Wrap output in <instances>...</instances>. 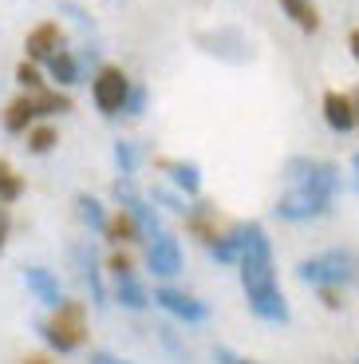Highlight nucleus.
Wrapping results in <instances>:
<instances>
[{
    "label": "nucleus",
    "instance_id": "1",
    "mask_svg": "<svg viewBox=\"0 0 359 364\" xmlns=\"http://www.w3.org/2000/svg\"><path fill=\"white\" fill-rule=\"evenodd\" d=\"M297 277L312 289H343L355 277V254L351 250H324L297 265Z\"/></svg>",
    "mask_w": 359,
    "mask_h": 364
},
{
    "label": "nucleus",
    "instance_id": "2",
    "mask_svg": "<svg viewBox=\"0 0 359 364\" xmlns=\"http://www.w3.org/2000/svg\"><path fill=\"white\" fill-rule=\"evenodd\" d=\"M285 178H288V186H300V191H312V194H324V198H336L343 174H340V166L328 163V159L292 155L285 163Z\"/></svg>",
    "mask_w": 359,
    "mask_h": 364
},
{
    "label": "nucleus",
    "instance_id": "3",
    "mask_svg": "<svg viewBox=\"0 0 359 364\" xmlns=\"http://www.w3.org/2000/svg\"><path fill=\"white\" fill-rule=\"evenodd\" d=\"M40 337L55 348V353H72V348L83 345V305L79 301H63L55 309V321H40Z\"/></svg>",
    "mask_w": 359,
    "mask_h": 364
},
{
    "label": "nucleus",
    "instance_id": "4",
    "mask_svg": "<svg viewBox=\"0 0 359 364\" xmlns=\"http://www.w3.org/2000/svg\"><path fill=\"white\" fill-rule=\"evenodd\" d=\"M126 95H131L126 72L115 64H103L99 72H95V80H91V100H95V107H99L103 115H123Z\"/></svg>",
    "mask_w": 359,
    "mask_h": 364
},
{
    "label": "nucleus",
    "instance_id": "5",
    "mask_svg": "<svg viewBox=\"0 0 359 364\" xmlns=\"http://www.w3.org/2000/svg\"><path fill=\"white\" fill-rule=\"evenodd\" d=\"M111 194H115V202L123 206V214H131V218L138 222V230H143L146 237H158L162 234L158 214H154V206L143 198V194H138V186H135V178H131V174H118L115 186H111Z\"/></svg>",
    "mask_w": 359,
    "mask_h": 364
},
{
    "label": "nucleus",
    "instance_id": "6",
    "mask_svg": "<svg viewBox=\"0 0 359 364\" xmlns=\"http://www.w3.org/2000/svg\"><path fill=\"white\" fill-rule=\"evenodd\" d=\"M272 214L285 222H312V218H324L332 214V198L324 194H312V191H300V186H288V194H280Z\"/></svg>",
    "mask_w": 359,
    "mask_h": 364
},
{
    "label": "nucleus",
    "instance_id": "7",
    "mask_svg": "<svg viewBox=\"0 0 359 364\" xmlns=\"http://www.w3.org/2000/svg\"><path fill=\"white\" fill-rule=\"evenodd\" d=\"M198 44L206 48L209 55H217V60H229V64H245V60H253V44L249 36H245L241 28H217V32H198Z\"/></svg>",
    "mask_w": 359,
    "mask_h": 364
},
{
    "label": "nucleus",
    "instance_id": "8",
    "mask_svg": "<svg viewBox=\"0 0 359 364\" xmlns=\"http://www.w3.org/2000/svg\"><path fill=\"white\" fill-rule=\"evenodd\" d=\"M154 305H162L166 313H174V317L186 321V325H198V321L209 317L206 301L189 297V293H182V289H154Z\"/></svg>",
    "mask_w": 359,
    "mask_h": 364
},
{
    "label": "nucleus",
    "instance_id": "9",
    "mask_svg": "<svg viewBox=\"0 0 359 364\" xmlns=\"http://www.w3.org/2000/svg\"><path fill=\"white\" fill-rule=\"evenodd\" d=\"M146 265L154 269V277H174L182 273V246L174 234H158L150 242V254H146Z\"/></svg>",
    "mask_w": 359,
    "mask_h": 364
},
{
    "label": "nucleus",
    "instance_id": "10",
    "mask_svg": "<svg viewBox=\"0 0 359 364\" xmlns=\"http://www.w3.org/2000/svg\"><path fill=\"white\" fill-rule=\"evenodd\" d=\"M355 119H359L355 100H348L343 91H324V123H328V127L348 135V131L355 127Z\"/></svg>",
    "mask_w": 359,
    "mask_h": 364
},
{
    "label": "nucleus",
    "instance_id": "11",
    "mask_svg": "<svg viewBox=\"0 0 359 364\" xmlns=\"http://www.w3.org/2000/svg\"><path fill=\"white\" fill-rule=\"evenodd\" d=\"M24 285L36 293V301H40V305H48V309H60V305H63L60 277H55L52 269H44V265H28V269H24Z\"/></svg>",
    "mask_w": 359,
    "mask_h": 364
},
{
    "label": "nucleus",
    "instance_id": "12",
    "mask_svg": "<svg viewBox=\"0 0 359 364\" xmlns=\"http://www.w3.org/2000/svg\"><path fill=\"white\" fill-rule=\"evenodd\" d=\"M60 48H63V36H60V24H52V20H48V24H36L24 40V52L32 55V60H52Z\"/></svg>",
    "mask_w": 359,
    "mask_h": 364
},
{
    "label": "nucleus",
    "instance_id": "13",
    "mask_svg": "<svg viewBox=\"0 0 359 364\" xmlns=\"http://www.w3.org/2000/svg\"><path fill=\"white\" fill-rule=\"evenodd\" d=\"M72 257L79 262V273L91 289V305L103 309V305H107V289H103V273H99V265H95V254H91L87 246H72Z\"/></svg>",
    "mask_w": 359,
    "mask_h": 364
},
{
    "label": "nucleus",
    "instance_id": "14",
    "mask_svg": "<svg viewBox=\"0 0 359 364\" xmlns=\"http://www.w3.org/2000/svg\"><path fill=\"white\" fill-rule=\"evenodd\" d=\"M241 254H245V230H241V222H237L229 234H217L214 242H209V257H214L217 265H241Z\"/></svg>",
    "mask_w": 359,
    "mask_h": 364
},
{
    "label": "nucleus",
    "instance_id": "15",
    "mask_svg": "<svg viewBox=\"0 0 359 364\" xmlns=\"http://www.w3.org/2000/svg\"><path fill=\"white\" fill-rule=\"evenodd\" d=\"M36 115H40L36 95H20V100H12L9 107H4V131H9V135H24Z\"/></svg>",
    "mask_w": 359,
    "mask_h": 364
},
{
    "label": "nucleus",
    "instance_id": "16",
    "mask_svg": "<svg viewBox=\"0 0 359 364\" xmlns=\"http://www.w3.org/2000/svg\"><path fill=\"white\" fill-rule=\"evenodd\" d=\"M115 297H118V305H123V309H131V313H143L146 305H150V293L143 289V282H138L135 273H126V277H118L115 282Z\"/></svg>",
    "mask_w": 359,
    "mask_h": 364
},
{
    "label": "nucleus",
    "instance_id": "17",
    "mask_svg": "<svg viewBox=\"0 0 359 364\" xmlns=\"http://www.w3.org/2000/svg\"><path fill=\"white\" fill-rule=\"evenodd\" d=\"M162 171H170L174 186H182L186 194H198L201 191V171L194 163H182V159H174V163H162Z\"/></svg>",
    "mask_w": 359,
    "mask_h": 364
},
{
    "label": "nucleus",
    "instance_id": "18",
    "mask_svg": "<svg viewBox=\"0 0 359 364\" xmlns=\"http://www.w3.org/2000/svg\"><path fill=\"white\" fill-rule=\"evenodd\" d=\"M280 9L292 16L297 28H304V32H316V28H320V12H316L312 0H280Z\"/></svg>",
    "mask_w": 359,
    "mask_h": 364
},
{
    "label": "nucleus",
    "instance_id": "19",
    "mask_svg": "<svg viewBox=\"0 0 359 364\" xmlns=\"http://www.w3.org/2000/svg\"><path fill=\"white\" fill-rule=\"evenodd\" d=\"M48 64V72H52V80L55 83H63V87H67V83H79V64H75V55L72 52H55L52 60H44Z\"/></svg>",
    "mask_w": 359,
    "mask_h": 364
},
{
    "label": "nucleus",
    "instance_id": "20",
    "mask_svg": "<svg viewBox=\"0 0 359 364\" xmlns=\"http://www.w3.org/2000/svg\"><path fill=\"white\" fill-rule=\"evenodd\" d=\"M75 210H79V218L83 222H87V226L91 230H99V234H103V230H107V210H103V202L99 198H91V194H79V198H75Z\"/></svg>",
    "mask_w": 359,
    "mask_h": 364
},
{
    "label": "nucleus",
    "instance_id": "21",
    "mask_svg": "<svg viewBox=\"0 0 359 364\" xmlns=\"http://www.w3.org/2000/svg\"><path fill=\"white\" fill-rule=\"evenodd\" d=\"M36 107H40V115H67L72 111V100L63 95V91H36Z\"/></svg>",
    "mask_w": 359,
    "mask_h": 364
},
{
    "label": "nucleus",
    "instance_id": "22",
    "mask_svg": "<svg viewBox=\"0 0 359 364\" xmlns=\"http://www.w3.org/2000/svg\"><path fill=\"white\" fill-rule=\"evenodd\" d=\"M103 234H107L111 242H135V237L143 234V230H138V222L131 218V214H118V218H111V222H107V230H103Z\"/></svg>",
    "mask_w": 359,
    "mask_h": 364
},
{
    "label": "nucleus",
    "instance_id": "23",
    "mask_svg": "<svg viewBox=\"0 0 359 364\" xmlns=\"http://www.w3.org/2000/svg\"><path fill=\"white\" fill-rule=\"evenodd\" d=\"M20 194H24V182H20V174L12 171L4 159H0V202H16Z\"/></svg>",
    "mask_w": 359,
    "mask_h": 364
},
{
    "label": "nucleus",
    "instance_id": "24",
    "mask_svg": "<svg viewBox=\"0 0 359 364\" xmlns=\"http://www.w3.org/2000/svg\"><path fill=\"white\" fill-rule=\"evenodd\" d=\"M115 163H118V174H135L138 171V146L131 139H118L115 143Z\"/></svg>",
    "mask_w": 359,
    "mask_h": 364
},
{
    "label": "nucleus",
    "instance_id": "25",
    "mask_svg": "<svg viewBox=\"0 0 359 364\" xmlns=\"http://www.w3.org/2000/svg\"><path fill=\"white\" fill-rule=\"evenodd\" d=\"M55 143H60V135H55L52 127H32L28 131V151H32V155H48Z\"/></svg>",
    "mask_w": 359,
    "mask_h": 364
},
{
    "label": "nucleus",
    "instance_id": "26",
    "mask_svg": "<svg viewBox=\"0 0 359 364\" xmlns=\"http://www.w3.org/2000/svg\"><path fill=\"white\" fill-rule=\"evenodd\" d=\"M16 83H24L28 91H44V80H40V72H36L32 64H28V60L16 68Z\"/></svg>",
    "mask_w": 359,
    "mask_h": 364
},
{
    "label": "nucleus",
    "instance_id": "27",
    "mask_svg": "<svg viewBox=\"0 0 359 364\" xmlns=\"http://www.w3.org/2000/svg\"><path fill=\"white\" fill-rule=\"evenodd\" d=\"M143 107H146V87H131V95H126V107H123V115H143Z\"/></svg>",
    "mask_w": 359,
    "mask_h": 364
},
{
    "label": "nucleus",
    "instance_id": "28",
    "mask_svg": "<svg viewBox=\"0 0 359 364\" xmlns=\"http://www.w3.org/2000/svg\"><path fill=\"white\" fill-rule=\"evenodd\" d=\"M214 360H217V364H257V360H245V356H237L233 348H225V345L214 348Z\"/></svg>",
    "mask_w": 359,
    "mask_h": 364
},
{
    "label": "nucleus",
    "instance_id": "29",
    "mask_svg": "<svg viewBox=\"0 0 359 364\" xmlns=\"http://www.w3.org/2000/svg\"><path fill=\"white\" fill-rule=\"evenodd\" d=\"M60 12H72V16H75V24L91 28V16H87V12L79 9V4H75V0H63V4H60Z\"/></svg>",
    "mask_w": 359,
    "mask_h": 364
},
{
    "label": "nucleus",
    "instance_id": "30",
    "mask_svg": "<svg viewBox=\"0 0 359 364\" xmlns=\"http://www.w3.org/2000/svg\"><path fill=\"white\" fill-rule=\"evenodd\" d=\"M111 269H115V277H126V273H131V257L115 254V257H111Z\"/></svg>",
    "mask_w": 359,
    "mask_h": 364
},
{
    "label": "nucleus",
    "instance_id": "31",
    "mask_svg": "<svg viewBox=\"0 0 359 364\" xmlns=\"http://www.w3.org/2000/svg\"><path fill=\"white\" fill-rule=\"evenodd\" d=\"M320 297H324V305H328V309H340V305H343L340 289H320Z\"/></svg>",
    "mask_w": 359,
    "mask_h": 364
},
{
    "label": "nucleus",
    "instance_id": "32",
    "mask_svg": "<svg viewBox=\"0 0 359 364\" xmlns=\"http://www.w3.org/2000/svg\"><path fill=\"white\" fill-rule=\"evenodd\" d=\"M4 237H9V210L0 202V254H4Z\"/></svg>",
    "mask_w": 359,
    "mask_h": 364
},
{
    "label": "nucleus",
    "instance_id": "33",
    "mask_svg": "<svg viewBox=\"0 0 359 364\" xmlns=\"http://www.w3.org/2000/svg\"><path fill=\"white\" fill-rule=\"evenodd\" d=\"M91 364H131V360H118L111 353H91Z\"/></svg>",
    "mask_w": 359,
    "mask_h": 364
},
{
    "label": "nucleus",
    "instance_id": "34",
    "mask_svg": "<svg viewBox=\"0 0 359 364\" xmlns=\"http://www.w3.org/2000/svg\"><path fill=\"white\" fill-rule=\"evenodd\" d=\"M348 44H351V55H355V60H359V28H355V32H351V40H348Z\"/></svg>",
    "mask_w": 359,
    "mask_h": 364
},
{
    "label": "nucleus",
    "instance_id": "35",
    "mask_svg": "<svg viewBox=\"0 0 359 364\" xmlns=\"http://www.w3.org/2000/svg\"><path fill=\"white\" fill-rule=\"evenodd\" d=\"M351 171H355V174H359V155H355V159H351Z\"/></svg>",
    "mask_w": 359,
    "mask_h": 364
},
{
    "label": "nucleus",
    "instance_id": "36",
    "mask_svg": "<svg viewBox=\"0 0 359 364\" xmlns=\"http://www.w3.org/2000/svg\"><path fill=\"white\" fill-rule=\"evenodd\" d=\"M355 107H359V95H355Z\"/></svg>",
    "mask_w": 359,
    "mask_h": 364
}]
</instances>
